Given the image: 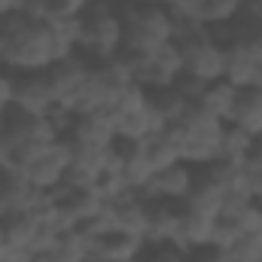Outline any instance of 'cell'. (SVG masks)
I'll use <instances>...</instances> for the list:
<instances>
[{
	"mask_svg": "<svg viewBox=\"0 0 262 262\" xmlns=\"http://www.w3.org/2000/svg\"><path fill=\"white\" fill-rule=\"evenodd\" d=\"M192 183H195V168L186 165V162H174V165L156 171L152 180L143 186L140 195L149 198V201H174V204H183L186 195L192 192Z\"/></svg>",
	"mask_w": 262,
	"mask_h": 262,
	"instance_id": "obj_14",
	"label": "cell"
},
{
	"mask_svg": "<svg viewBox=\"0 0 262 262\" xmlns=\"http://www.w3.org/2000/svg\"><path fill=\"white\" fill-rule=\"evenodd\" d=\"M186 262H226V256H223V250H220V247L207 244V247L189 250V253H186Z\"/></svg>",
	"mask_w": 262,
	"mask_h": 262,
	"instance_id": "obj_31",
	"label": "cell"
},
{
	"mask_svg": "<svg viewBox=\"0 0 262 262\" xmlns=\"http://www.w3.org/2000/svg\"><path fill=\"white\" fill-rule=\"evenodd\" d=\"M12 107L37 113V116H49L58 107L55 89L46 76V70L37 73H15V89H12Z\"/></svg>",
	"mask_w": 262,
	"mask_h": 262,
	"instance_id": "obj_11",
	"label": "cell"
},
{
	"mask_svg": "<svg viewBox=\"0 0 262 262\" xmlns=\"http://www.w3.org/2000/svg\"><path fill=\"white\" fill-rule=\"evenodd\" d=\"M226 262H262V229L241 232L232 244L223 247Z\"/></svg>",
	"mask_w": 262,
	"mask_h": 262,
	"instance_id": "obj_27",
	"label": "cell"
},
{
	"mask_svg": "<svg viewBox=\"0 0 262 262\" xmlns=\"http://www.w3.org/2000/svg\"><path fill=\"white\" fill-rule=\"evenodd\" d=\"M180 210H183V204L149 201L146 198V229H143L146 244H165V241H171L174 232H177V223H180Z\"/></svg>",
	"mask_w": 262,
	"mask_h": 262,
	"instance_id": "obj_19",
	"label": "cell"
},
{
	"mask_svg": "<svg viewBox=\"0 0 262 262\" xmlns=\"http://www.w3.org/2000/svg\"><path fill=\"white\" fill-rule=\"evenodd\" d=\"M37 226H40V213L34 210H15V213L0 216V241L9 253L6 262H25V256L34 247Z\"/></svg>",
	"mask_w": 262,
	"mask_h": 262,
	"instance_id": "obj_15",
	"label": "cell"
},
{
	"mask_svg": "<svg viewBox=\"0 0 262 262\" xmlns=\"http://www.w3.org/2000/svg\"><path fill=\"white\" fill-rule=\"evenodd\" d=\"M244 0H171L168 9L177 21H192L201 28L232 25L241 15Z\"/></svg>",
	"mask_w": 262,
	"mask_h": 262,
	"instance_id": "obj_10",
	"label": "cell"
},
{
	"mask_svg": "<svg viewBox=\"0 0 262 262\" xmlns=\"http://www.w3.org/2000/svg\"><path fill=\"white\" fill-rule=\"evenodd\" d=\"M82 262H107V259H104V256H101V253H95V250H92V247H89V253H85V256H82Z\"/></svg>",
	"mask_w": 262,
	"mask_h": 262,
	"instance_id": "obj_34",
	"label": "cell"
},
{
	"mask_svg": "<svg viewBox=\"0 0 262 262\" xmlns=\"http://www.w3.org/2000/svg\"><path fill=\"white\" fill-rule=\"evenodd\" d=\"M104 207V201L95 195L92 186H70V183H61L49 192V213L64 226V229H73L79 226L82 220L95 216L98 210Z\"/></svg>",
	"mask_w": 262,
	"mask_h": 262,
	"instance_id": "obj_9",
	"label": "cell"
},
{
	"mask_svg": "<svg viewBox=\"0 0 262 262\" xmlns=\"http://www.w3.org/2000/svg\"><path fill=\"white\" fill-rule=\"evenodd\" d=\"M21 6H25V0H0V18L15 12V9H21Z\"/></svg>",
	"mask_w": 262,
	"mask_h": 262,
	"instance_id": "obj_33",
	"label": "cell"
},
{
	"mask_svg": "<svg viewBox=\"0 0 262 262\" xmlns=\"http://www.w3.org/2000/svg\"><path fill=\"white\" fill-rule=\"evenodd\" d=\"M201 171V168H198ZM223 201H226V186L220 180H213L210 174H195V183H192V192L186 195L183 207L192 210V213H201V216H210L216 220L220 210H223Z\"/></svg>",
	"mask_w": 262,
	"mask_h": 262,
	"instance_id": "obj_20",
	"label": "cell"
},
{
	"mask_svg": "<svg viewBox=\"0 0 262 262\" xmlns=\"http://www.w3.org/2000/svg\"><path fill=\"white\" fill-rule=\"evenodd\" d=\"M76 52L95 61L122 55V12L110 0H89L76 15Z\"/></svg>",
	"mask_w": 262,
	"mask_h": 262,
	"instance_id": "obj_2",
	"label": "cell"
},
{
	"mask_svg": "<svg viewBox=\"0 0 262 262\" xmlns=\"http://www.w3.org/2000/svg\"><path fill=\"white\" fill-rule=\"evenodd\" d=\"M232 125L244 128L253 140H262V85H250V89L238 92Z\"/></svg>",
	"mask_w": 262,
	"mask_h": 262,
	"instance_id": "obj_24",
	"label": "cell"
},
{
	"mask_svg": "<svg viewBox=\"0 0 262 262\" xmlns=\"http://www.w3.org/2000/svg\"><path fill=\"white\" fill-rule=\"evenodd\" d=\"M256 146V140L247 134L244 128L226 122V131H223V149H220V159H232V162H241L250 149Z\"/></svg>",
	"mask_w": 262,
	"mask_h": 262,
	"instance_id": "obj_29",
	"label": "cell"
},
{
	"mask_svg": "<svg viewBox=\"0 0 262 262\" xmlns=\"http://www.w3.org/2000/svg\"><path fill=\"white\" fill-rule=\"evenodd\" d=\"M241 180L247 195L262 204V140H256V146L241 159Z\"/></svg>",
	"mask_w": 262,
	"mask_h": 262,
	"instance_id": "obj_28",
	"label": "cell"
},
{
	"mask_svg": "<svg viewBox=\"0 0 262 262\" xmlns=\"http://www.w3.org/2000/svg\"><path fill=\"white\" fill-rule=\"evenodd\" d=\"M76 52L73 21H37L25 9L0 18V67L9 73H37Z\"/></svg>",
	"mask_w": 262,
	"mask_h": 262,
	"instance_id": "obj_1",
	"label": "cell"
},
{
	"mask_svg": "<svg viewBox=\"0 0 262 262\" xmlns=\"http://www.w3.org/2000/svg\"><path fill=\"white\" fill-rule=\"evenodd\" d=\"M89 247L95 253H101L107 262H131L146 250V241H143V235L122 232V229H110V232L98 235L95 241H89Z\"/></svg>",
	"mask_w": 262,
	"mask_h": 262,
	"instance_id": "obj_18",
	"label": "cell"
},
{
	"mask_svg": "<svg viewBox=\"0 0 262 262\" xmlns=\"http://www.w3.org/2000/svg\"><path fill=\"white\" fill-rule=\"evenodd\" d=\"M125 61L131 67L134 85L143 89V92L171 89L183 76V58H180V46L177 43H168V46H162L156 52H146V55H137V58H125Z\"/></svg>",
	"mask_w": 262,
	"mask_h": 262,
	"instance_id": "obj_7",
	"label": "cell"
},
{
	"mask_svg": "<svg viewBox=\"0 0 262 262\" xmlns=\"http://www.w3.org/2000/svg\"><path fill=\"white\" fill-rule=\"evenodd\" d=\"M238 92H241V89H235V85L226 82V79L207 82L204 92L198 95L195 107L204 110V113H210V116L220 119V122H232V113H235V104H238Z\"/></svg>",
	"mask_w": 262,
	"mask_h": 262,
	"instance_id": "obj_21",
	"label": "cell"
},
{
	"mask_svg": "<svg viewBox=\"0 0 262 262\" xmlns=\"http://www.w3.org/2000/svg\"><path fill=\"white\" fill-rule=\"evenodd\" d=\"M213 223L210 216H201L192 210H180V223H177V232H174V244L183 247V250H198V247H207L213 244Z\"/></svg>",
	"mask_w": 262,
	"mask_h": 262,
	"instance_id": "obj_22",
	"label": "cell"
},
{
	"mask_svg": "<svg viewBox=\"0 0 262 262\" xmlns=\"http://www.w3.org/2000/svg\"><path fill=\"white\" fill-rule=\"evenodd\" d=\"M128 89H134V79H131V67L128 61L119 55V58H107V61H98L89 70V79L76 98V104L70 107L73 116L79 113H95V110H107L113 107Z\"/></svg>",
	"mask_w": 262,
	"mask_h": 262,
	"instance_id": "obj_5",
	"label": "cell"
},
{
	"mask_svg": "<svg viewBox=\"0 0 262 262\" xmlns=\"http://www.w3.org/2000/svg\"><path fill=\"white\" fill-rule=\"evenodd\" d=\"M89 0H25V12L37 21H73Z\"/></svg>",
	"mask_w": 262,
	"mask_h": 262,
	"instance_id": "obj_25",
	"label": "cell"
},
{
	"mask_svg": "<svg viewBox=\"0 0 262 262\" xmlns=\"http://www.w3.org/2000/svg\"><path fill=\"white\" fill-rule=\"evenodd\" d=\"M168 131H171V137L177 143V159L180 162H186L192 168H204V165L220 159L226 122L213 119L210 113L192 107L177 125H171Z\"/></svg>",
	"mask_w": 262,
	"mask_h": 262,
	"instance_id": "obj_4",
	"label": "cell"
},
{
	"mask_svg": "<svg viewBox=\"0 0 262 262\" xmlns=\"http://www.w3.org/2000/svg\"><path fill=\"white\" fill-rule=\"evenodd\" d=\"M137 3H152V6H168L171 0H137Z\"/></svg>",
	"mask_w": 262,
	"mask_h": 262,
	"instance_id": "obj_35",
	"label": "cell"
},
{
	"mask_svg": "<svg viewBox=\"0 0 262 262\" xmlns=\"http://www.w3.org/2000/svg\"><path fill=\"white\" fill-rule=\"evenodd\" d=\"M64 140L79 149H110L116 143V128H113V119L107 110L79 113V116H73Z\"/></svg>",
	"mask_w": 262,
	"mask_h": 262,
	"instance_id": "obj_12",
	"label": "cell"
},
{
	"mask_svg": "<svg viewBox=\"0 0 262 262\" xmlns=\"http://www.w3.org/2000/svg\"><path fill=\"white\" fill-rule=\"evenodd\" d=\"M104 210L110 216V226L113 229H122V232H134V235H143L146 229V198L140 192H122V195L104 201ZM146 241V238H143Z\"/></svg>",
	"mask_w": 262,
	"mask_h": 262,
	"instance_id": "obj_17",
	"label": "cell"
},
{
	"mask_svg": "<svg viewBox=\"0 0 262 262\" xmlns=\"http://www.w3.org/2000/svg\"><path fill=\"white\" fill-rule=\"evenodd\" d=\"M89 70H92V64L79 52H73L67 58H58V61H52V64L46 67V76H49V82L55 89L58 107L70 110L76 104V98H79V92H82V85L89 79Z\"/></svg>",
	"mask_w": 262,
	"mask_h": 262,
	"instance_id": "obj_13",
	"label": "cell"
},
{
	"mask_svg": "<svg viewBox=\"0 0 262 262\" xmlns=\"http://www.w3.org/2000/svg\"><path fill=\"white\" fill-rule=\"evenodd\" d=\"M12 89H15V73L0 67V113H6L12 107Z\"/></svg>",
	"mask_w": 262,
	"mask_h": 262,
	"instance_id": "obj_30",
	"label": "cell"
},
{
	"mask_svg": "<svg viewBox=\"0 0 262 262\" xmlns=\"http://www.w3.org/2000/svg\"><path fill=\"white\" fill-rule=\"evenodd\" d=\"M85 253H89V241L76 229H67V232L58 235V241L52 247H43V250L28 253L25 262H82Z\"/></svg>",
	"mask_w": 262,
	"mask_h": 262,
	"instance_id": "obj_23",
	"label": "cell"
},
{
	"mask_svg": "<svg viewBox=\"0 0 262 262\" xmlns=\"http://www.w3.org/2000/svg\"><path fill=\"white\" fill-rule=\"evenodd\" d=\"M226 43V70L223 79L232 82L235 89H250V85H262V64L253 58L250 46L241 37L223 40Z\"/></svg>",
	"mask_w": 262,
	"mask_h": 262,
	"instance_id": "obj_16",
	"label": "cell"
},
{
	"mask_svg": "<svg viewBox=\"0 0 262 262\" xmlns=\"http://www.w3.org/2000/svg\"><path fill=\"white\" fill-rule=\"evenodd\" d=\"M9 259V253H6V247H3V241H0V262H6Z\"/></svg>",
	"mask_w": 262,
	"mask_h": 262,
	"instance_id": "obj_36",
	"label": "cell"
},
{
	"mask_svg": "<svg viewBox=\"0 0 262 262\" xmlns=\"http://www.w3.org/2000/svg\"><path fill=\"white\" fill-rule=\"evenodd\" d=\"M241 18L253 28H262V0H244L241 6Z\"/></svg>",
	"mask_w": 262,
	"mask_h": 262,
	"instance_id": "obj_32",
	"label": "cell"
},
{
	"mask_svg": "<svg viewBox=\"0 0 262 262\" xmlns=\"http://www.w3.org/2000/svg\"><path fill=\"white\" fill-rule=\"evenodd\" d=\"M110 119H113V128H116V140L122 143H140L152 134H159L162 128H168L162 122V116L156 113L149 95L143 89H128L113 107H107Z\"/></svg>",
	"mask_w": 262,
	"mask_h": 262,
	"instance_id": "obj_6",
	"label": "cell"
},
{
	"mask_svg": "<svg viewBox=\"0 0 262 262\" xmlns=\"http://www.w3.org/2000/svg\"><path fill=\"white\" fill-rule=\"evenodd\" d=\"M149 95V101H152V107H156V113L162 116V122L171 128V125H177L189 110H192V101L177 89V85H171V89H159V92H146Z\"/></svg>",
	"mask_w": 262,
	"mask_h": 262,
	"instance_id": "obj_26",
	"label": "cell"
},
{
	"mask_svg": "<svg viewBox=\"0 0 262 262\" xmlns=\"http://www.w3.org/2000/svg\"><path fill=\"white\" fill-rule=\"evenodd\" d=\"M0 131H3V113H0Z\"/></svg>",
	"mask_w": 262,
	"mask_h": 262,
	"instance_id": "obj_37",
	"label": "cell"
},
{
	"mask_svg": "<svg viewBox=\"0 0 262 262\" xmlns=\"http://www.w3.org/2000/svg\"><path fill=\"white\" fill-rule=\"evenodd\" d=\"M174 43V15L168 6L131 0L122 12V55L137 58Z\"/></svg>",
	"mask_w": 262,
	"mask_h": 262,
	"instance_id": "obj_3",
	"label": "cell"
},
{
	"mask_svg": "<svg viewBox=\"0 0 262 262\" xmlns=\"http://www.w3.org/2000/svg\"><path fill=\"white\" fill-rule=\"evenodd\" d=\"M70 159H73L70 143H67L64 137H58V140H52V143L40 146V149L25 162L21 174H25V180H28L34 189L52 192L55 186H61V183H64L67 171H70Z\"/></svg>",
	"mask_w": 262,
	"mask_h": 262,
	"instance_id": "obj_8",
	"label": "cell"
}]
</instances>
